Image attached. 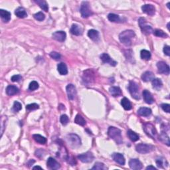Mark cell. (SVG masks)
<instances>
[{"label": "cell", "instance_id": "e575fe53", "mask_svg": "<svg viewBox=\"0 0 170 170\" xmlns=\"http://www.w3.org/2000/svg\"><path fill=\"white\" fill-rule=\"evenodd\" d=\"M35 3L38 4L39 6V7L41 8L43 11L47 12L48 10H49V7H48V4H47V2L44 1V0H35L34 1Z\"/></svg>", "mask_w": 170, "mask_h": 170}, {"label": "cell", "instance_id": "60d3db41", "mask_svg": "<svg viewBox=\"0 0 170 170\" xmlns=\"http://www.w3.org/2000/svg\"><path fill=\"white\" fill-rule=\"evenodd\" d=\"M22 109V105L19 102H17V101H16L14 103V106H13V108L12 110L14 112H18L19 111H20Z\"/></svg>", "mask_w": 170, "mask_h": 170}, {"label": "cell", "instance_id": "44dd1931", "mask_svg": "<svg viewBox=\"0 0 170 170\" xmlns=\"http://www.w3.org/2000/svg\"><path fill=\"white\" fill-rule=\"evenodd\" d=\"M70 33L76 36H79L83 34V29L78 24H73L70 28Z\"/></svg>", "mask_w": 170, "mask_h": 170}, {"label": "cell", "instance_id": "e0dca14e", "mask_svg": "<svg viewBox=\"0 0 170 170\" xmlns=\"http://www.w3.org/2000/svg\"><path fill=\"white\" fill-rule=\"evenodd\" d=\"M66 37H67V34L65 31H56L53 34V39L59 42H64L66 39Z\"/></svg>", "mask_w": 170, "mask_h": 170}, {"label": "cell", "instance_id": "7a4b0ae2", "mask_svg": "<svg viewBox=\"0 0 170 170\" xmlns=\"http://www.w3.org/2000/svg\"><path fill=\"white\" fill-rule=\"evenodd\" d=\"M108 135L111 139L115 141V142L118 144H121L122 143L123 139L122 137V132L120 129L116 127L110 126L108 130Z\"/></svg>", "mask_w": 170, "mask_h": 170}, {"label": "cell", "instance_id": "9a60e30c", "mask_svg": "<svg viewBox=\"0 0 170 170\" xmlns=\"http://www.w3.org/2000/svg\"><path fill=\"white\" fill-rule=\"evenodd\" d=\"M100 59L102 60V61L104 63H108V64L112 66V67H115V66L117 65V62L112 59L107 53H102V54L100 55Z\"/></svg>", "mask_w": 170, "mask_h": 170}, {"label": "cell", "instance_id": "8d00e7d4", "mask_svg": "<svg viewBox=\"0 0 170 170\" xmlns=\"http://www.w3.org/2000/svg\"><path fill=\"white\" fill-rule=\"evenodd\" d=\"M108 19L109 21L113 23H119L121 21L120 16L115 14H109L108 15Z\"/></svg>", "mask_w": 170, "mask_h": 170}, {"label": "cell", "instance_id": "d4e9b609", "mask_svg": "<svg viewBox=\"0 0 170 170\" xmlns=\"http://www.w3.org/2000/svg\"><path fill=\"white\" fill-rule=\"evenodd\" d=\"M57 70L59 74L61 75H67L68 74L67 67L64 63H60L57 65Z\"/></svg>", "mask_w": 170, "mask_h": 170}, {"label": "cell", "instance_id": "ffe728a7", "mask_svg": "<svg viewBox=\"0 0 170 170\" xmlns=\"http://www.w3.org/2000/svg\"><path fill=\"white\" fill-rule=\"evenodd\" d=\"M0 16L4 23H8L11 19V13L5 9H0Z\"/></svg>", "mask_w": 170, "mask_h": 170}, {"label": "cell", "instance_id": "f1b7e54d", "mask_svg": "<svg viewBox=\"0 0 170 170\" xmlns=\"http://www.w3.org/2000/svg\"><path fill=\"white\" fill-rule=\"evenodd\" d=\"M138 114L139 116H149V115H151L152 110L149 108L142 107L138 109Z\"/></svg>", "mask_w": 170, "mask_h": 170}, {"label": "cell", "instance_id": "681fc988", "mask_svg": "<svg viewBox=\"0 0 170 170\" xmlns=\"http://www.w3.org/2000/svg\"><path fill=\"white\" fill-rule=\"evenodd\" d=\"M164 54H166L167 56L170 55V47L168 46V45H165L164 47Z\"/></svg>", "mask_w": 170, "mask_h": 170}, {"label": "cell", "instance_id": "3957f363", "mask_svg": "<svg viewBox=\"0 0 170 170\" xmlns=\"http://www.w3.org/2000/svg\"><path fill=\"white\" fill-rule=\"evenodd\" d=\"M67 143L70 147L76 148L81 145V140L80 137L75 134H69L66 137Z\"/></svg>", "mask_w": 170, "mask_h": 170}, {"label": "cell", "instance_id": "7bdbcfd3", "mask_svg": "<svg viewBox=\"0 0 170 170\" xmlns=\"http://www.w3.org/2000/svg\"><path fill=\"white\" fill-rule=\"evenodd\" d=\"M39 83H38L37 81H32V82L30 83L29 85V90L31 91H34L35 90H37L39 88Z\"/></svg>", "mask_w": 170, "mask_h": 170}, {"label": "cell", "instance_id": "d590c367", "mask_svg": "<svg viewBox=\"0 0 170 170\" xmlns=\"http://www.w3.org/2000/svg\"><path fill=\"white\" fill-rule=\"evenodd\" d=\"M141 59L145 60H149L151 59V53L148 50L143 49L140 52Z\"/></svg>", "mask_w": 170, "mask_h": 170}, {"label": "cell", "instance_id": "d6a6232c", "mask_svg": "<svg viewBox=\"0 0 170 170\" xmlns=\"http://www.w3.org/2000/svg\"><path fill=\"white\" fill-rule=\"evenodd\" d=\"M33 138L36 142L40 144H45L47 142V139L40 134H34L33 135Z\"/></svg>", "mask_w": 170, "mask_h": 170}, {"label": "cell", "instance_id": "7c38bea8", "mask_svg": "<svg viewBox=\"0 0 170 170\" xmlns=\"http://www.w3.org/2000/svg\"><path fill=\"white\" fill-rule=\"evenodd\" d=\"M158 73L160 74L168 75L169 74V67L164 61H159L157 63Z\"/></svg>", "mask_w": 170, "mask_h": 170}, {"label": "cell", "instance_id": "8fae6325", "mask_svg": "<svg viewBox=\"0 0 170 170\" xmlns=\"http://www.w3.org/2000/svg\"><path fill=\"white\" fill-rule=\"evenodd\" d=\"M66 90L68 95V98L70 100H73L77 96V90L75 85L72 84H68L66 87Z\"/></svg>", "mask_w": 170, "mask_h": 170}, {"label": "cell", "instance_id": "74e56055", "mask_svg": "<svg viewBox=\"0 0 170 170\" xmlns=\"http://www.w3.org/2000/svg\"><path fill=\"white\" fill-rule=\"evenodd\" d=\"M75 122L76 124H78V125L82 126H85L86 124H87V122H86V120L84 119L83 116L80 115H77V116H76V117L75 118Z\"/></svg>", "mask_w": 170, "mask_h": 170}, {"label": "cell", "instance_id": "5b68a950", "mask_svg": "<svg viewBox=\"0 0 170 170\" xmlns=\"http://www.w3.org/2000/svg\"><path fill=\"white\" fill-rule=\"evenodd\" d=\"M80 12L83 18H87L92 15V11L90 7V4L88 1H83L81 4Z\"/></svg>", "mask_w": 170, "mask_h": 170}, {"label": "cell", "instance_id": "52a82bcc", "mask_svg": "<svg viewBox=\"0 0 170 170\" xmlns=\"http://www.w3.org/2000/svg\"><path fill=\"white\" fill-rule=\"evenodd\" d=\"M138 23L139 27H140L142 31L144 33H145L146 35H150L153 33L154 31L153 29H152V27L150 25H147L146 20L145 18H144V17H140L138 20Z\"/></svg>", "mask_w": 170, "mask_h": 170}, {"label": "cell", "instance_id": "ee69618b", "mask_svg": "<svg viewBox=\"0 0 170 170\" xmlns=\"http://www.w3.org/2000/svg\"><path fill=\"white\" fill-rule=\"evenodd\" d=\"M68 121H69V119H68V117L67 115H63L61 116H60V123H61L63 126H65L67 125L68 124Z\"/></svg>", "mask_w": 170, "mask_h": 170}, {"label": "cell", "instance_id": "5bb4252c", "mask_svg": "<svg viewBox=\"0 0 170 170\" xmlns=\"http://www.w3.org/2000/svg\"><path fill=\"white\" fill-rule=\"evenodd\" d=\"M47 165L48 168L50 169H58L60 167V165L59 162L53 158H51V157L48 158Z\"/></svg>", "mask_w": 170, "mask_h": 170}, {"label": "cell", "instance_id": "bcb514c9", "mask_svg": "<svg viewBox=\"0 0 170 170\" xmlns=\"http://www.w3.org/2000/svg\"><path fill=\"white\" fill-rule=\"evenodd\" d=\"M50 57L52 58V59H55L56 60H59L60 59V57H61V56H60V53H57V52H55V51H53L50 53Z\"/></svg>", "mask_w": 170, "mask_h": 170}, {"label": "cell", "instance_id": "6da1fadb", "mask_svg": "<svg viewBox=\"0 0 170 170\" xmlns=\"http://www.w3.org/2000/svg\"><path fill=\"white\" fill-rule=\"evenodd\" d=\"M135 36L136 34L134 31L132 30L128 29L124 31L119 35V39H120L122 43L127 47H129L132 45V39L135 37Z\"/></svg>", "mask_w": 170, "mask_h": 170}, {"label": "cell", "instance_id": "836d02e7", "mask_svg": "<svg viewBox=\"0 0 170 170\" xmlns=\"http://www.w3.org/2000/svg\"><path fill=\"white\" fill-rule=\"evenodd\" d=\"M127 134H128V138H130V140L132 142H136L139 139L138 134H136V132H134V131L131 130H129L128 132H127Z\"/></svg>", "mask_w": 170, "mask_h": 170}, {"label": "cell", "instance_id": "d6986e66", "mask_svg": "<svg viewBox=\"0 0 170 170\" xmlns=\"http://www.w3.org/2000/svg\"><path fill=\"white\" fill-rule=\"evenodd\" d=\"M142 95L144 100L147 104H148V105H152V104H153L154 102V99L153 98V96H152V94L149 92L148 90H144L142 92Z\"/></svg>", "mask_w": 170, "mask_h": 170}, {"label": "cell", "instance_id": "30bf717a", "mask_svg": "<svg viewBox=\"0 0 170 170\" xmlns=\"http://www.w3.org/2000/svg\"><path fill=\"white\" fill-rule=\"evenodd\" d=\"M94 158H95V156H94L92 152H87L86 153L80 154L79 156H78V159L80 161L83 162V163H90V162H92Z\"/></svg>", "mask_w": 170, "mask_h": 170}, {"label": "cell", "instance_id": "484cf974", "mask_svg": "<svg viewBox=\"0 0 170 170\" xmlns=\"http://www.w3.org/2000/svg\"><path fill=\"white\" fill-rule=\"evenodd\" d=\"M154 78V73L151 71H146L142 75V79L144 82H149L152 81Z\"/></svg>", "mask_w": 170, "mask_h": 170}, {"label": "cell", "instance_id": "9c48e42d", "mask_svg": "<svg viewBox=\"0 0 170 170\" xmlns=\"http://www.w3.org/2000/svg\"><path fill=\"white\" fill-rule=\"evenodd\" d=\"M154 147L149 144H139L136 146V150L137 152L142 154H146L153 151Z\"/></svg>", "mask_w": 170, "mask_h": 170}, {"label": "cell", "instance_id": "8992f818", "mask_svg": "<svg viewBox=\"0 0 170 170\" xmlns=\"http://www.w3.org/2000/svg\"><path fill=\"white\" fill-rule=\"evenodd\" d=\"M92 70L88 69L84 71L83 75V82L85 85H90L95 80V75Z\"/></svg>", "mask_w": 170, "mask_h": 170}, {"label": "cell", "instance_id": "ba28073f", "mask_svg": "<svg viewBox=\"0 0 170 170\" xmlns=\"http://www.w3.org/2000/svg\"><path fill=\"white\" fill-rule=\"evenodd\" d=\"M144 131L148 136L151 137L152 138H156V136L157 135V131L155 128V126L151 123H146L144 124L143 127Z\"/></svg>", "mask_w": 170, "mask_h": 170}, {"label": "cell", "instance_id": "277c9868", "mask_svg": "<svg viewBox=\"0 0 170 170\" xmlns=\"http://www.w3.org/2000/svg\"><path fill=\"white\" fill-rule=\"evenodd\" d=\"M128 90L131 96L136 100H139L140 98L139 95V88L138 84L134 81H130L128 86Z\"/></svg>", "mask_w": 170, "mask_h": 170}, {"label": "cell", "instance_id": "f6af8a7d", "mask_svg": "<svg viewBox=\"0 0 170 170\" xmlns=\"http://www.w3.org/2000/svg\"><path fill=\"white\" fill-rule=\"evenodd\" d=\"M39 108V105H37L36 103H32L26 106V109L28 110H37V109H38Z\"/></svg>", "mask_w": 170, "mask_h": 170}, {"label": "cell", "instance_id": "4316f807", "mask_svg": "<svg viewBox=\"0 0 170 170\" xmlns=\"http://www.w3.org/2000/svg\"><path fill=\"white\" fill-rule=\"evenodd\" d=\"M88 36L94 41H97L99 39V33L95 29H90L88 32Z\"/></svg>", "mask_w": 170, "mask_h": 170}, {"label": "cell", "instance_id": "b9f144b4", "mask_svg": "<svg viewBox=\"0 0 170 170\" xmlns=\"http://www.w3.org/2000/svg\"><path fill=\"white\" fill-rule=\"evenodd\" d=\"M34 18L36 20H37V21H42L45 19V14H43V13L40 11V12L37 13V14H35L34 15Z\"/></svg>", "mask_w": 170, "mask_h": 170}, {"label": "cell", "instance_id": "cb8c5ba5", "mask_svg": "<svg viewBox=\"0 0 170 170\" xmlns=\"http://www.w3.org/2000/svg\"><path fill=\"white\" fill-rule=\"evenodd\" d=\"M15 14L19 18H25V17H27V14L26 10H25L23 7H19L16 9L15 11Z\"/></svg>", "mask_w": 170, "mask_h": 170}, {"label": "cell", "instance_id": "f35d334b", "mask_svg": "<svg viewBox=\"0 0 170 170\" xmlns=\"http://www.w3.org/2000/svg\"><path fill=\"white\" fill-rule=\"evenodd\" d=\"M153 33L156 37H161V38H167V35L164 31L161 29H156L153 31Z\"/></svg>", "mask_w": 170, "mask_h": 170}, {"label": "cell", "instance_id": "4fadbf2b", "mask_svg": "<svg viewBox=\"0 0 170 170\" xmlns=\"http://www.w3.org/2000/svg\"><path fill=\"white\" fill-rule=\"evenodd\" d=\"M142 9L144 14H146L148 16H154L156 13V8L152 4H146L142 7Z\"/></svg>", "mask_w": 170, "mask_h": 170}, {"label": "cell", "instance_id": "f907efd6", "mask_svg": "<svg viewBox=\"0 0 170 170\" xmlns=\"http://www.w3.org/2000/svg\"><path fill=\"white\" fill-rule=\"evenodd\" d=\"M146 169L147 170H157V169L156 168V167H154V166H149L146 167Z\"/></svg>", "mask_w": 170, "mask_h": 170}, {"label": "cell", "instance_id": "83f0119b", "mask_svg": "<svg viewBox=\"0 0 170 170\" xmlns=\"http://www.w3.org/2000/svg\"><path fill=\"white\" fill-rule=\"evenodd\" d=\"M109 92H110V95L114 96V97H118L122 95V90L118 87H112L109 89Z\"/></svg>", "mask_w": 170, "mask_h": 170}, {"label": "cell", "instance_id": "ab89813d", "mask_svg": "<svg viewBox=\"0 0 170 170\" xmlns=\"http://www.w3.org/2000/svg\"><path fill=\"white\" fill-rule=\"evenodd\" d=\"M92 169H96V170H103V169H107L105 164L101 163V162H96L95 163V166L92 167Z\"/></svg>", "mask_w": 170, "mask_h": 170}, {"label": "cell", "instance_id": "603a6c76", "mask_svg": "<svg viewBox=\"0 0 170 170\" xmlns=\"http://www.w3.org/2000/svg\"><path fill=\"white\" fill-rule=\"evenodd\" d=\"M19 92V88L14 85H9L6 88V93L8 96H14Z\"/></svg>", "mask_w": 170, "mask_h": 170}, {"label": "cell", "instance_id": "7dc6e473", "mask_svg": "<svg viewBox=\"0 0 170 170\" xmlns=\"http://www.w3.org/2000/svg\"><path fill=\"white\" fill-rule=\"evenodd\" d=\"M161 108L162 110L166 112L167 113H169L170 112V105L168 104H162L161 105Z\"/></svg>", "mask_w": 170, "mask_h": 170}, {"label": "cell", "instance_id": "7402d4cb", "mask_svg": "<svg viewBox=\"0 0 170 170\" xmlns=\"http://www.w3.org/2000/svg\"><path fill=\"white\" fill-rule=\"evenodd\" d=\"M156 162L158 167H160V168L164 169L168 166V162L166 160V159L163 158V157H158V158H157Z\"/></svg>", "mask_w": 170, "mask_h": 170}, {"label": "cell", "instance_id": "c3c4849f", "mask_svg": "<svg viewBox=\"0 0 170 170\" xmlns=\"http://www.w3.org/2000/svg\"><path fill=\"white\" fill-rule=\"evenodd\" d=\"M21 78H22V77L21 75H16L13 76L11 78V80L12 82H19V81L21 80Z\"/></svg>", "mask_w": 170, "mask_h": 170}, {"label": "cell", "instance_id": "4dcf8cb0", "mask_svg": "<svg viewBox=\"0 0 170 170\" xmlns=\"http://www.w3.org/2000/svg\"><path fill=\"white\" fill-rule=\"evenodd\" d=\"M152 84L153 88L157 90H159L163 86V83L159 78H154L152 80Z\"/></svg>", "mask_w": 170, "mask_h": 170}, {"label": "cell", "instance_id": "1f68e13d", "mask_svg": "<svg viewBox=\"0 0 170 170\" xmlns=\"http://www.w3.org/2000/svg\"><path fill=\"white\" fill-rule=\"evenodd\" d=\"M159 140L162 142L164 143L165 144H166L167 146H169V136H167V134H166V132L162 131L161 134L159 136Z\"/></svg>", "mask_w": 170, "mask_h": 170}, {"label": "cell", "instance_id": "2e32d148", "mask_svg": "<svg viewBox=\"0 0 170 170\" xmlns=\"http://www.w3.org/2000/svg\"><path fill=\"white\" fill-rule=\"evenodd\" d=\"M129 166L132 169L139 170L142 169V164L138 159H131L129 161Z\"/></svg>", "mask_w": 170, "mask_h": 170}, {"label": "cell", "instance_id": "ac0fdd59", "mask_svg": "<svg viewBox=\"0 0 170 170\" xmlns=\"http://www.w3.org/2000/svg\"><path fill=\"white\" fill-rule=\"evenodd\" d=\"M112 158L114 159V161H116V163L121 165V166H124L125 165L126 160L124 158V156L122 154L120 153H114L112 155Z\"/></svg>", "mask_w": 170, "mask_h": 170}, {"label": "cell", "instance_id": "816d5d0a", "mask_svg": "<svg viewBox=\"0 0 170 170\" xmlns=\"http://www.w3.org/2000/svg\"><path fill=\"white\" fill-rule=\"evenodd\" d=\"M33 169H42L43 168H42L41 167H40V166H35V167H33Z\"/></svg>", "mask_w": 170, "mask_h": 170}, {"label": "cell", "instance_id": "f546056e", "mask_svg": "<svg viewBox=\"0 0 170 170\" xmlns=\"http://www.w3.org/2000/svg\"><path fill=\"white\" fill-rule=\"evenodd\" d=\"M121 105L122 106V107L124 108V110H131L132 108L131 102L127 98H124L122 99Z\"/></svg>", "mask_w": 170, "mask_h": 170}]
</instances>
